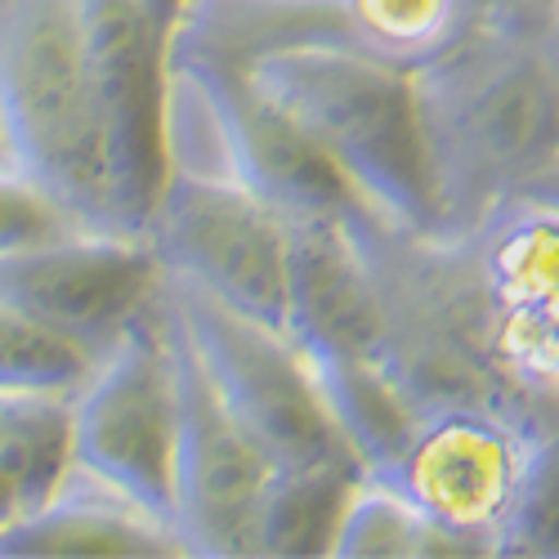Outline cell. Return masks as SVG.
Wrapping results in <instances>:
<instances>
[{"label": "cell", "instance_id": "cell-1", "mask_svg": "<svg viewBox=\"0 0 559 559\" xmlns=\"http://www.w3.org/2000/svg\"><path fill=\"white\" fill-rule=\"evenodd\" d=\"M555 19L559 0H484L471 27L407 72L435 238H461L559 157Z\"/></svg>", "mask_w": 559, "mask_h": 559}, {"label": "cell", "instance_id": "cell-2", "mask_svg": "<svg viewBox=\"0 0 559 559\" xmlns=\"http://www.w3.org/2000/svg\"><path fill=\"white\" fill-rule=\"evenodd\" d=\"M358 242L377 283V345L371 367L403 407L484 403L524 421H555L559 407L528 399L492 354V309L456 238L412 233L358 206Z\"/></svg>", "mask_w": 559, "mask_h": 559}, {"label": "cell", "instance_id": "cell-3", "mask_svg": "<svg viewBox=\"0 0 559 559\" xmlns=\"http://www.w3.org/2000/svg\"><path fill=\"white\" fill-rule=\"evenodd\" d=\"M242 63L367 211L412 233L435 228L403 68L354 45H277Z\"/></svg>", "mask_w": 559, "mask_h": 559}, {"label": "cell", "instance_id": "cell-4", "mask_svg": "<svg viewBox=\"0 0 559 559\" xmlns=\"http://www.w3.org/2000/svg\"><path fill=\"white\" fill-rule=\"evenodd\" d=\"M166 170L238 183L283 219L362 206L300 130L251 81L247 63L189 27H170L162 59Z\"/></svg>", "mask_w": 559, "mask_h": 559}, {"label": "cell", "instance_id": "cell-5", "mask_svg": "<svg viewBox=\"0 0 559 559\" xmlns=\"http://www.w3.org/2000/svg\"><path fill=\"white\" fill-rule=\"evenodd\" d=\"M0 144L81 228L117 233L76 0H0Z\"/></svg>", "mask_w": 559, "mask_h": 559}, {"label": "cell", "instance_id": "cell-6", "mask_svg": "<svg viewBox=\"0 0 559 559\" xmlns=\"http://www.w3.org/2000/svg\"><path fill=\"white\" fill-rule=\"evenodd\" d=\"M162 296L224 412L269 465H358L322 407L305 358L283 332L219 305L202 287L170 273H162Z\"/></svg>", "mask_w": 559, "mask_h": 559}, {"label": "cell", "instance_id": "cell-7", "mask_svg": "<svg viewBox=\"0 0 559 559\" xmlns=\"http://www.w3.org/2000/svg\"><path fill=\"white\" fill-rule=\"evenodd\" d=\"M170 448L175 381L157 300L117 336L112 349L95 358L68 399V456L76 471L104 479L134 506H144L148 515L170 524Z\"/></svg>", "mask_w": 559, "mask_h": 559}, {"label": "cell", "instance_id": "cell-8", "mask_svg": "<svg viewBox=\"0 0 559 559\" xmlns=\"http://www.w3.org/2000/svg\"><path fill=\"white\" fill-rule=\"evenodd\" d=\"M542 426L484 403H443L416 412L403 443L362 475L403 497L448 537L465 542L475 559H492V537L515 497L524 452Z\"/></svg>", "mask_w": 559, "mask_h": 559}, {"label": "cell", "instance_id": "cell-9", "mask_svg": "<svg viewBox=\"0 0 559 559\" xmlns=\"http://www.w3.org/2000/svg\"><path fill=\"white\" fill-rule=\"evenodd\" d=\"M139 238L153 247L162 273L283 332L287 219L247 189L211 175L166 170Z\"/></svg>", "mask_w": 559, "mask_h": 559}, {"label": "cell", "instance_id": "cell-10", "mask_svg": "<svg viewBox=\"0 0 559 559\" xmlns=\"http://www.w3.org/2000/svg\"><path fill=\"white\" fill-rule=\"evenodd\" d=\"M157 300H162L170 381H175L170 528L179 537V555H206V559L251 555L255 506L273 465L224 412L162 292Z\"/></svg>", "mask_w": 559, "mask_h": 559}, {"label": "cell", "instance_id": "cell-11", "mask_svg": "<svg viewBox=\"0 0 559 559\" xmlns=\"http://www.w3.org/2000/svg\"><path fill=\"white\" fill-rule=\"evenodd\" d=\"M90 72V104L99 126L108 219L117 233H144L157 202L162 153V59L166 36L134 0H76Z\"/></svg>", "mask_w": 559, "mask_h": 559}, {"label": "cell", "instance_id": "cell-12", "mask_svg": "<svg viewBox=\"0 0 559 559\" xmlns=\"http://www.w3.org/2000/svg\"><path fill=\"white\" fill-rule=\"evenodd\" d=\"M157 287L162 264L134 233L76 228L0 255V300L68 336L90 358L112 349L130 322L157 305Z\"/></svg>", "mask_w": 559, "mask_h": 559}, {"label": "cell", "instance_id": "cell-13", "mask_svg": "<svg viewBox=\"0 0 559 559\" xmlns=\"http://www.w3.org/2000/svg\"><path fill=\"white\" fill-rule=\"evenodd\" d=\"M354 215L287 219L283 255V336L305 362L371 358L377 345V283Z\"/></svg>", "mask_w": 559, "mask_h": 559}, {"label": "cell", "instance_id": "cell-14", "mask_svg": "<svg viewBox=\"0 0 559 559\" xmlns=\"http://www.w3.org/2000/svg\"><path fill=\"white\" fill-rule=\"evenodd\" d=\"M179 555L170 524L68 461L50 497L0 528V559H153Z\"/></svg>", "mask_w": 559, "mask_h": 559}, {"label": "cell", "instance_id": "cell-15", "mask_svg": "<svg viewBox=\"0 0 559 559\" xmlns=\"http://www.w3.org/2000/svg\"><path fill=\"white\" fill-rule=\"evenodd\" d=\"M475 283L492 318L559 313V206L533 193H510L475 228L461 233Z\"/></svg>", "mask_w": 559, "mask_h": 559}, {"label": "cell", "instance_id": "cell-16", "mask_svg": "<svg viewBox=\"0 0 559 559\" xmlns=\"http://www.w3.org/2000/svg\"><path fill=\"white\" fill-rule=\"evenodd\" d=\"M358 479V465H273L255 506L251 555H328Z\"/></svg>", "mask_w": 559, "mask_h": 559}, {"label": "cell", "instance_id": "cell-17", "mask_svg": "<svg viewBox=\"0 0 559 559\" xmlns=\"http://www.w3.org/2000/svg\"><path fill=\"white\" fill-rule=\"evenodd\" d=\"M305 367L341 443L354 452L362 471H371V465L385 461L403 443L412 412L403 407V399L390 390L381 371L371 367V358H332V362H305Z\"/></svg>", "mask_w": 559, "mask_h": 559}, {"label": "cell", "instance_id": "cell-18", "mask_svg": "<svg viewBox=\"0 0 559 559\" xmlns=\"http://www.w3.org/2000/svg\"><path fill=\"white\" fill-rule=\"evenodd\" d=\"M328 555L336 559H448V555L475 559V550L465 542L435 528L403 497H394L367 475L345 497Z\"/></svg>", "mask_w": 559, "mask_h": 559}, {"label": "cell", "instance_id": "cell-19", "mask_svg": "<svg viewBox=\"0 0 559 559\" xmlns=\"http://www.w3.org/2000/svg\"><path fill=\"white\" fill-rule=\"evenodd\" d=\"M90 367L95 358L81 345L50 332L19 305L0 300V394L72 399Z\"/></svg>", "mask_w": 559, "mask_h": 559}, {"label": "cell", "instance_id": "cell-20", "mask_svg": "<svg viewBox=\"0 0 559 559\" xmlns=\"http://www.w3.org/2000/svg\"><path fill=\"white\" fill-rule=\"evenodd\" d=\"M559 555V421L542 426L524 452L520 484L492 537V559Z\"/></svg>", "mask_w": 559, "mask_h": 559}, {"label": "cell", "instance_id": "cell-21", "mask_svg": "<svg viewBox=\"0 0 559 559\" xmlns=\"http://www.w3.org/2000/svg\"><path fill=\"white\" fill-rule=\"evenodd\" d=\"M81 224L45 193L27 175H19L14 166H0V255L19 251V247H36V242H55L68 238Z\"/></svg>", "mask_w": 559, "mask_h": 559}, {"label": "cell", "instance_id": "cell-22", "mask_svg": "<svg viewBox=\"0 0 559 559\" xmlns=\"http://www.w3.org/2000/svg\"><path fill=\"white\" fill-rule=\"evenodd\" d=\"M134 5L144 10V19L157 27V36H170V27H175V19L183 10V0H134Z\"/></svg>", "mask_w": 559, "mask_h": 559}, {"label": "cell", "instance_id": "cell-23", "mask_svg": "<svg viewBox=\"0 0 559 559\" xmlns=\"http://www.w3.org/2000/svg\"><path fill=\"white\" fill-rule=\"evenodd\" d=\"M520 193H533V198H546V202H555L559 206V157L528 183V189H520Z\"/></svg>", "mask_w": 559, "mask_h": 559}, {"label": "cell", "instance_id": "cell-24", "mask_svg": "<svg viewBox=\"0 0 559 559\" xmlns=\"http://www.w3.org/2000/svg\"><path fill=\"white\" fill-rule=\"evenodd\" d=\"M546 50H550V68H555V90H559V19L550 23V36H546Z\"/></svg>", "mask_w": 559, "mask_h": 559}, {"label": "cell", "instance_id": "cell-25", "mask_svg": "<svg viewBox=\"0 0 559 559\" xmlns=\"http://www.w3.org/2000/svg\"><path fill=\"white\" fill-rule=\"evenodd\" d=\"M0 166H10V162H5V144H0Z\"/></svg>", "mask_w": 559, "mask_h": 559}]
</instances>
